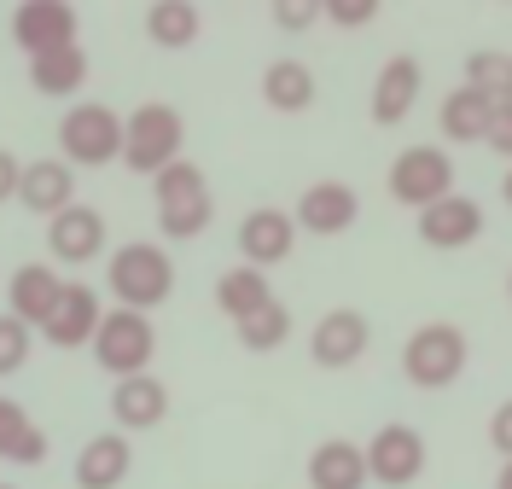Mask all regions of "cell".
I'll return each instance as SVG.
<instances>
[{
    "label": "cell",
    "mask_w": 512,
    "mask_h": 489,
    "mask_svg": "<svg viewBox=\"0 0 512 489\" xmlns=\"http://www.w3.org/2000/svg\"><path fill=\"white\" fill-rule=\"evenodd\" d=\"M105 286L117 297V309H140L152 315L175 297V257L152 245V239H128L105 257Z\"/></svg>",
    "instance_id": "obj_1"
},
{
    "label": "cell",
    "mask_w": 512,
    "mask_h": 489,
    "mask_svg": "<svg viewBox=\"0 0 512 489\" xmlns=\"http://www.w3.org/2000/svg\"><path fill=\"white\" fill-rule=\"evenodd\" d=\"M181 146H187V117L163 99H146L123 117V163L134 175H152L158 181L169 163H181Z\"/></svg>",
    "instance_id": "obj_2"
},
{
    "label": "cell",
    "mask_w": 512,
    "mask_h": 489,
    "mask_svg": "<svg viewBox=\"0 0 512 489\" xmlns=\"http://www.w3.org/2000/svg\"><path fill=\"white\" fill-rule=\"evenodd\" d=\"M466 361H472V344H466L460 326L425 321V326H414L408 344H402V379L419 385V391H448V385H460Z\"/></svg>",
    "instance_id": "obj_3"
},
{
    "label": "cell",
    "mask_w": 512,
    "mask_h": 489,
    "mask_svg": "<svg viewBox=\"0 0 512 489\" xmlns=\"http://www.w3.org/2000/svg\"><path fill=\"white\" fill-rule=\"evenodd\" d=\"M152 193H158V233L163 239H198V233L216 222V193H210L204 169L192 158L169 163L158 181H152Z\"/></svg>",
    "instance_id": "obj_4"
},
{
    "label": "cell",
    "mask_w": 512,
    "mask_h": 489,
    "mask_svg": "<svg viewBox=\"0 0 512 489\" xmlns=\"http://www.w3.org/2000/svg\"><path fill=\"white\" fill-rule=\"evenodd\" d=\"M94 361L99 373H111V379H134V373H152V356H158V326L152 315H140V309H105V321L94 332Z\"/></svg>",
    "instance_id": "obj_5"
},
{
    "label": "cell",
    "mask_w": 512,
    "mask_h": 489,
    "mask_svg": "<svg viewBox=\"0 0 512 489\" xmlns=\"http://www.w3.org/2000/svg\"><path fill=\"white\" fill-rule=\"evenodd\" d=\"M59 152L70 169H105L123 158V117L99 99H82L59 117Z\"/></svg>",
    "instance_id": "obj_6"
},
{
    "label": "cell",
    "mask_w": 512,
    "mask_h": 489,
    "mask_svg": "<svg viewBox=\"0 0 512 489\" xmlns=\"http://www.w3.org/2000/svg\"><path fill=\"white\" fill-rule=\"evenodd\" d=\"M384 187H390L396 204H408L419 216V210H431L437 198L454 193V158H448L443 146H408V152H396Z\"/></svg>",
    "instance_id": "obj_7"
},
{
    "label": "cell",
    "mask_w": 512,
    "mask_h": 489,
    "mask_svg": "<svg viewBox=\"0 0 512 489\" xmlns=\"http://www.w3.org/2000/svg\"><path fill=\"white\" fill-rule=\"evenodd\" d=\"M361 455H367V478H373V484L408 489V484H419V472H425V437H419L414 425L390 420L361 443Z\"/></svg>",
    "instance_id": "obj_8"
},
{
    "label": "cell",
    "mask_w": 512,
    "mask_h": 489,
    "mask_svg": "<svg viewBox=\"0 0 512 489\" xmlns=\"http://www.w3.org/2000/svg\"><path fill=\"white\" fill-rule=\"evenodd\" d=\"M373 350V321L361 309H326L309 332V361L326 367V373H344Z\"/></svg>",
    "instance_id": "obj_9"
},
{
    "label": "cell",
    "mask_w": 512,
    "mask_h": 489,
    "mask_svg": "<svg viewBox=\"0 0 512 489\" xmlns=\"http://www.w3.org/2000/svg\"><path fill=\"white\" fill-rule=\"evenodd\" d=\"M291 222H297V233H315V239L350 233L361 222V193L350 181H309L291 204Z\"/></svg>",
    "instance_id": "obj_10"
},
{
    "label": "cell",
    "mask_w": 512,
    "mask_h": 489,
    "mask_svg": "<svg viewBox=\"0 0 512 489\" xmlns=\"http://www.w3.org/2000/svg\"><path fill=\"white\" fill-rule=\"evenodd\" d=\"M105 216H99L94 204H70V210H59L53 222H47V257H53V268H82V262H99L105 257Z\"/></svg>",
    "instance_id": "obj_11"
},
{
    "label": "cell",
    "mask_w": 512,
    "mask_h": 489,
    "mask_svg": "<svg viewBox=\"0 0 512 489\" xmlns=\"http://www.w3.org/2000/svg\"><path fill=\"white\" fill-rule=\"evenodd\" d=\"M233 245H239V262H251V268L268 274V268H280L297 251V222H291V210H280V204H256L251 216L239 222Z\"/></svg>",
    "instance_id": "obj_12"
},
{
    "label": "cell",
    "mask_w": 512,
    "mask_h": 489,
    "mask_svg": "<svg viewBox=\"0 0 512 489\" xmlns=\"http://www.w3.org/2000/svg\"><path fill=\"white\" fill-rule=\"evenodd\" d=\"M76 30H82V18H76V6H64V0H24L18 12H12V41L41 59V53H59V47H76Z\"/></svg>",
    "instance_id": "obj_13"
},
{
    "label": "cell",
    "mask_w": 512,
    "mask_h": 489,
    "mask_svg": "<svg viewBox=\"0 0 512 489\" xmlns=\"http://www.w3.org/2000/svg\"><path fill=\"white\" fill-rule=\"evenodd\" d=\"M419 88H425V65H419L414 53H396V59H384L379 76H373L367 117H373L379 129H396V123H408V117H414Z\"/></svg>",
    "instance_id": "obj_14"
},
{
    "label": "cell",
    "mask_w": 512,
    "mask_h": 489,
    "mask_svg": "<svg viewBox=\"0 0 512 489\" xmlns=\"http://www.w3.org/2000/svg\"><path fill=\"white\" fill-rule=\"evenodd\" d=\"M414 228L431 251H466V245L483 239V204L466 198V193H448V198H437L431 210H419Z\"/></svg>",
    "instance_id": "obj_15"
},
{
    "label": "cell",
    "mask_w": 512,
    "mask_h": 489,
    "mask_svg": "<svg viewBox=\"0 0 512 489\" xmlns=\"http://www.w3.org/2000/svg\"><path fill=\"white\" fill-rule=\"evenodd\" d=\"M64 286H70V280H64L53 262H18V268H12V280H6V303H12V315H18L24 326L41 332L47 315L59 309Z\"/></svg>",
    "instance_id": "obj_16"
},
{
    "label": "cell",
    "mask_w": 512,
    "mask_h": 489,
    "mask_svg": "<svg viewBox=\"0 0 512 489\" xmlns=\"http://www.w3.org/2000/svg\"><path fill=\"white\" fill-rule=\"evenodd\" d=\"M99 321H105V303H99V292L94 286H64V297H59V309L47 315V326L35 332V338H47L53 350H82V344H94V332H99Z\"/></svg>",
    "instance_id": "obj_17"
},
{
    "label": "cell",
    "mask_w": 512,
    "mask_h": 489,
    "mask_svg": "<svg viewBox=\"0 0 512 489\" xmlns=\"http://www.w3.org/2000/svg\"><path fill=\"white\" fill-rule=\"evenodd\" d=\"M111 420L117 431H152V425L169 420V385L158 373H134V379H117L111 385Z\"/></svg>",
    "instance_id": "obj_18"
},
{
    "label": "cell",
    "mask_w": 512,
    "mask_h": 489,
    "mask_svg": "<svg viewBox=\"0 0 512 489\" xmlns=\"http://www.w3.org/2000/svg\"><path fill=\"white\" fill-rule=\"evenodd\" d=\"M18 204L30 210V216H59V210H70L76 204V169L64 158H35L24 163V181H18Z\"/></svg>",
    "instance_id": "obj_19"
},
{
    "label": "cell",
    "mask_w": 512,
    "mask_h": 489,
    "mask_svg": "<svg viewBox=\"0 0 512 489\" xmlns=\"http://www.w3.org/2000/svg\"><path fill=\"white\" fill-rule=\"evenodd\" d=\"M134 472V443H128L123 431H99L82 443V455H76V489H123V478Z\"/></svg>",
    "instance_id": "obj_20"
},
{
    "label": "cell",
    "mask_w": 512,
    "mask_h": 489,
    "mask_svg": "<svg viewBox=\"0 0 512 489\" xmlns=\"http://www.w3.org/2000/svg\"><path fill=\"white\" fill-rule=\"evenodd\" d=\"M367 455L350 437H326L309 455V489H367Z\"/></svg>",
    "instance_id": "obj_21"
},
{
    "label": "cell",
    "mask_w": 512,
    "mask_h": 489,
    "mask_svg": "<svg viewBox=\"0 0 512 489\" xmlns=\"http://www.w3.org/2000/svg\"><path fill=\"white\" fill-rule=\"evenodd\" d=\"M262 105L280 111V117H303L315 105V70L303 59H274L262 70Z\"/></svg>",
    "instance_id": "obj_22"
},
{
    "label": "cell",
    "mask_w": 512,
    "mask_h": 489,
    "mask_svg": "<svg viewBox=\"0 0 512 489\" xmlns=\"http://www.w3.org/2000/svg\"><path fill=\"white\" fill-rule=\"evenodd\" d=\"M47 431L30 420V408L24 402H12V396H0V460L6 466H41L47 460Z\"/></svg>",
    "instance_id": "obj_23"
},
{
    "label": "cell",
    "mask_w": 512,
    "mask_h": 489,
    "mask_svg": "<svg viewBox=\"0 0 512 489\" xmlns=\"http://www.w3.org/2000/svg\"><path fill=\"white\" fill-rule=\"evenodd\" d=\"M489 117H495V105L478 94V88H448L443 94V111H437V129H443V140H454V146H478L483 134H489Z\"/></svg>",
    "instance_id": "obj_24"
},
{
    "label": "cell",
    "mask_w": 512,
    "mask_h": 489,
    "mask_svg": "<svg viewBox=\"0 0 512 489\" xmlns=\"http://www.w3.org/2000/svg\"><path fill=\"white\" fill-rule=\"evenodd\" d=\"M268 303H274V286H268V274L251 268V262H233L222 280H216V309L233 326L245 321V315H256V309H268Z\"/></svg>",
    "instance_id": "obj_25"
},
{
    "label": "cell",
    "mask_w": 512,
    "mask_h": 489,
    "mask_svg": "<svg viewBox=\"0 0 512 489\" xmlns=\"http://www.w3.org/2000/svg\"><path fill=\"white\" fill-rule=\"evenodd\" d=\"M198 30H204V12H198L192 0H158V6H146V41L163 47V53L192 47Z\"/></svg>",
    "instance_id": "obj_26"
},
{
    "label": "cell",
    "mask_w": 512,
    "mask_h": 489,
    "mask_svg": "<svg viewBox=\"0 0 512 489\" xmlns=\"http://www.w3.org/2000/svg\"><path fill=\"white\" fill-rule=\"evenodd\" d=\"M82 82H88V53H82V47H59V53L30 59V88L35 94L70 99V94H82Z\"/></svg>",
    "instance_id": "obj_27"
},
{
    "label": "cell",
    "mask_w": 512,
    "mask_h": 489,
    "mask_svg": "<svg viewBox=\"0 0 512 489\" xmlns=\"http://www.w3.org/2000/svg\"><path fill=\"white\" fill-rule=\"evenodd\" d=\"M239 332V350H251V356H274V350H286L291 332H297V321H291V309L274 297L268 309H256V315H245V321L233 326Z\"/></svg>",
    "instance_id": "obj_28"
},
{
    "label": "cell",
    "mask_w": 512,
    "mask_h": 489,
    "mask_svg": "<svg viewBox=\"0 0 512 489\" xmlns=\"http://www.w3.org/2000/svg\"><path fill=\"white\" fill-rule=\"evenodd\" d=\"M466 88H478L489 105H507L512 99V53H501V47L466 53Z\"/></svg>",
    "instance_id": "obj_29"
},
{
    "label": "cell",
    "mask_w": 512,
    "mask_h": 489,
    "mask_svg": "<svg viewBox=\"0 0 512 489\" xmlns=\"http://www.w3.org/2000/svg\"><path fill=\"white\" fill-rule=\"evenodd\" d=\"M30 350H35V326H24L12 309H6V315H0V379L18 373V367L30 361Z\"/></svg>",
    "instance_id": "obj_30"
},
{
    "label": "cell",
    "mask_w": 512,
    "mask_h": 489,
    "mask_svg": "<svg viewBox=\"0 0 512 489\" xmlns=\"http://www.w3.org/2000/svg\"><path fill=\"white\" fill-rule=\"evenodd\" d=\"M320 18L338 30H367L379 18V0H320Z\"/></svg>",
    "instance_id": "obj_31"
},
{
    "label": "cell",
    "mask_w": 512,
    "mask_h": 489,
    "mask_svg": "<svg viewBox=\"0 0 512 489\" xmlns=\"http://www.w3.org/2000/svg\"><path fill=\"white\" fill-rule=\"evenodd\" d=\"M274 24L286 35H303L320 24V0H274Z\"/></svg>",
    "instance_id": "obj_32"
},
{
    "label": "cell",
    "mask_w": 512,
    "mask_h": 489,
    "mask_svg": "<svg viewBox=\"0 0 512 489\" xmlns=\"http://www.w3.org/2000/svg\"><path fill=\"white\" fill-rule=\"evenodd\" d=\"M483 140H489V152H501V158L512 163V99L507 105H495V117H489V134H483Z\"/></svg>",
    "instance_id": "obj_33"
},
{
    "label": "cell",
    "mask_w": 512,
    "mask_h": 489,
    "mask_svg": "<svg viewBox=\"0 0 512 489\" xmlns=\"http://www.w3.org/2000/svg\"><path fill=\"white\" fill-rule=\"evenodd\" d=\"M489 449H495L501 460H512V396L489 414Z\"/></svg>",
    "instance_id": "obj_34"
},
{
    "label": "cell",
    "mask_w": 512,
    "mask_h": 489,
    "mask_svg": "<svg viewBox=\"0 0 512 489\" xmlns=\"http://www.w3.org/2000/svg\"><path fill=\"white\" fill-rule=\"evenodd\" d=\"M18 181H24V163H18V152H6V146H0V204H6V198H18Z\"/></svg>",
    "instance_id": "obj_35"
},
{
    "label": "cell",
    "mask_w": 512,
    "mask_h": 489,
    "mask_svg": "<svg viewBox=\"0 0 512 489\" xmlns=\"http://www.w3.org/2000/svg\"><path fill=\"white\" fill-rule=\"evenodd\" d=\"M495 489H512V460L501 466V472H495Z\"/></svg>",
    "instance_id": "obj_36"
},
{
    "label": "cell",
    "mask_w": 512,
    "mask_h": 489,
    "mask_svg": "<svg viewBox=\"0 0 512 489\" xmlns=\"http://www.w3.org/2000/svg\"><path fill=\"white\" fill-rule=\"evenodd\" d=\"M501 198H507V210H512V163H507V175H501Z\"/></svg>",
    "instance_id": "obj_37"
},
{
    "label": "cell",
    "mask_w": 512,
    "mask_h": 489,
    "mask_svg": "<svg viewBox=\"0 0 512 489\" xmlns=\"http://www.w3.org/2000/svg\"><path fill=\"white\" fill-rule=\"evenodd\" d=\"M507 297H512V274H507Z\"/></svg>",
    "instance_id": "obj_38"
},
{
    "label": "cell",
    "mask_w": 512,
    "mask_h": 489,
    "mask_svg": "<svg viewBox=\"0 0 512 489\" xmlns=\"http://www.w3.org/2000/svg\"><path fill=\"white\" fill-rule=\"evenodd\" d=\"M0 489H18V484H0Z\"/></svg>",
    "instance_id": "obj_39"
}]
</instances>
